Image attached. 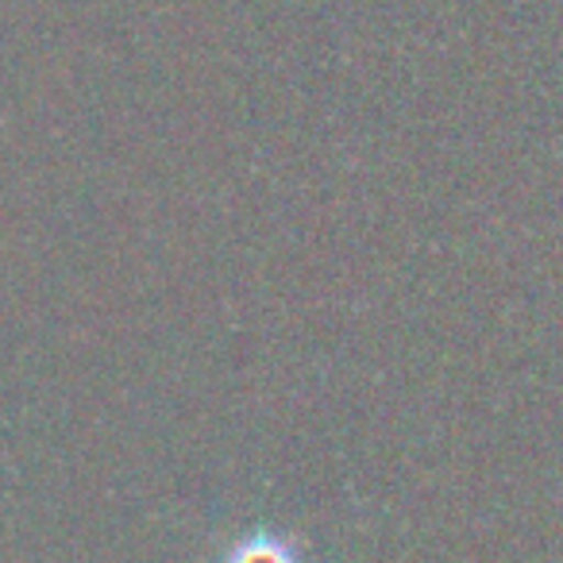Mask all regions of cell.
<instances>
[{"label": "cell", "mask_w": 563, "mask_h": 563, "mask_svg": "<svg viewBox=\"0 0 563 563\" xmlns=\"http://www.w3.org/2000/svg\"><path fill=\"white\" fill-rule=\"evenodd\" d=\"M220 563H306L301 548L278 532H247L224 552Z\"/></svg>", "instance_id": "obj_1"}]
</instances>
